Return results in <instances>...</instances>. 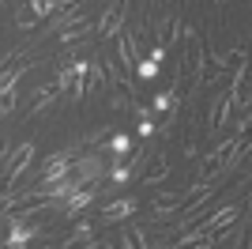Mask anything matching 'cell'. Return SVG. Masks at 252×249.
Wrapping results in <instances>:
<instances>
[{
    "mask_svg": "<svg viewBox=\"0 0 252 249\" xmlns=\"http://www.w3.org/2000/svg\"><path fill=\"white\" fill-rule=\"evenodd\" d=\"M4 219H8V238L0 242V249H27L42 234L38 223H27V219H19V215H4Z\"/></svg>",
    "mask_w": 252,
    "mask_h": 249,
    "instance_id": "6da1fadb",
    "label": "cell"
},
{
    "mask_svg": "<svg viewBox=\"0 0 252 249\" xmlns=\"http://www.w3.org/2000/svg\"><path fill=\"white\" fill-rule=\"evenodd\" d=\"M72 174L79 177V185H94V181H102V174H105L102 151H87V155L72 159Z\"/></svg>",
    "mask_w": 252,
    "mask_h": 249,
    "instance_id": "7a4b0ae2",
    "label": "cell"
},
{
    "mask_svg": "<svg viewBox=\"0 0 252 249\" xmlns=\"http://www.w3.org/2000/svg\"><path fill=\"white\" fill-rule=\"evenodd\" d=\"M237 215H245V208L226 204V208H219L215 215H207V223H200V230H203V234H222L230 223H237Z\"/></svg>",
    "mask_w": 252,
    "mask_h": 249,
    "instance_id": "3957f363",
    "label": "cell"
},
{
    "mask_svg": "<svg viewBox=\"0 0 252 249\" xmlns=\"http://www.w3.org/2000/svg\"><path fill=\"white\" fill-rule=\"evenodd\" d=\"M57 91L75 94V98H79V94H87V80L72 72V64H64V68H57Z\"/></svg>",
    "mask_w": 252,
    "mask_h": 249,
    "instance_id": "277c9868",
    "label": "cell"
},
{
    "mask_svg": "<svg viewBox=\"0 0 252 249\" xmlns=\"http://www.w3.org/2000/svg\"><path fill=\"white\" fill-rule=\"evenodd\" d=\"M117 53H121V72H132L136 68V57H139V49H136V34L128 31V34H117Z\"/></svg>",
    "mask_w": 252,
    "mask_h": 249,
    "instance_id": "5b68a950",
    "label": "cell"
},
{
    "mask_svg": "<svg viewBox=\"0 0 252 249\" xmlns=\"http://www.w3.org/2000/svg\"><path fill=\"white\" fill-rule=\"evenodd\" d=\"M136 208H139L136 197H121V200H113V204L102 208V223H121V219H128Z\"/></svg>",
    "mask_w": 252,
    "mask_h": 249,
    "instance_id": "8992f818",
    "label": "cell"
},
{
    "mask_svg": "<svg viewBox=\"0 0 252 249\" xmlns=\"http://www.w3.org/2000/svg\"><path fill=\"white\" fill-rule=\"evenodd\" d=\"M230 114H233L230 98H226V94H219V98H215V106H211V121H207V128H211V132H219L222 124L230 121Z\"/></svg>",
    "mask_w": 252,
    "mask_h": 249,
    "instance_id": "52a82bcc",
    "label": "cell"
},
{
    "mask_svg": "<svg viewBox=\"0 0 252 249\" xmlns=\"http://www.w3.org/2000/svg\"><path fill=\"white\" fill-rule=\"evenodd\" d=\"M105 151L117 155V163H125V159L132 155V136H128V132H113L109 140H105Z\"/></svg>",
    "mask_w": 252,
    "mask_h": 249,
    "instance_id": "ba28073f",
    "label": "cell"
},
{
    "mask_svg": "<svg viewBox=\"0 0 252 249\" xmlns=\"http://www.w3.org/2000/svg\"><path fill=\"white\" fill-rule=\"evenodd\" d=\"M132 177H136V170H132V163H113L109 166V185L113 189H121V185H128V181H132Z\"/></svg>",
    "mask_w": 252,
    "mask_h": 249,
    "instance_id": "9c48e42d",
    "label": "cell"
},
{
    "mask_svg": "<svg viewBox=\"0 0 252 249\" xmlns=\"http://www.w3.org/2000/svg\"><path fill=\"white\" fill-rule=\"evenodd\" d=\"M87 34H94V27L91 23H79V27H64V31H57V45H72V42H79V38H87Z\"/></svg>",
    "mask_w": 252,
    "mask_h": 249,
    "instance_id": "30bf717a",
    "label": "cell"
},
{
    "mask_svg": "<svg viewBox=\"0 0 252 249\" xmlns=\"http://www.w3.org/2000/svg\"><path fill=\"white\" fill-rule=\"evenodd\" d=\"M27 4H31V15H34V23H38V19H49L53 11H61V8H64L61 0H27Z\"/></svg>",
    "mask_w": 252,
    "mask_h": 249,
    "instance_id": "8fae6325",
    "label": "cell"
},
{
    "mask_svg": "<svg viewBox=\"0 0 252 249\" xmlns=\"http://www.w3.org/2000/svg\"><path fill=\"white\" fill-rule=\"evenodd\" d=\"M136 132L143 136V140H147V136H155V132H158V124H155V117H151L147 110H143V106H136Z\"/></svg>",
    "mask_w": 252,
    "mask_h": 249,
    "instance_id": "7c38bea8",
    "label": "cell"
},
{
    "mask_svg": "<svg viewBox=\"0 0 252 249\" xmlns=\"http://www.w3.org/2000/svg\"><path fill=\"white\" fill-rule=\"evenodd\" d=\"M158 72H162V61H155V57H143V61H136V76H139L143 83L155 80Z\"/></svg>",
    "mask_w": 252,
    "mask_h": 249,
    "instance_id": "4fadbf2b",
    "label": "cell"
},
{
    "mask_svg": "<svg viewBox=\"0 0 252 249\" xmlns=\"http://www.w3.org/2000/svg\"><path fill=\"white\" fill-rule=\"evenodd\" d=\"M177 91H158L155 98H151V110L155 114H166V110H173V102H181V98H173Z\"/></svg>",
    "mask_w": 252,
    "mask_h": 249,
    "instance_id": "5bb4252c",
    "label": "cell"
}]
</instances>
